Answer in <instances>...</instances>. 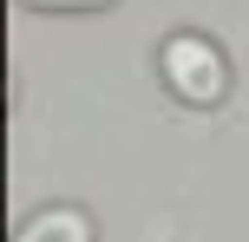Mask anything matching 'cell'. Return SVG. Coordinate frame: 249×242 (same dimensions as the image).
Listing matches in <instances>:
<instances>
[{
	"label": "cell",
	"mask_w": 249,
	"mask_h": 242,
	"mask_svg": "<svg viewBox=\"0 0 249 242\" xmlns=\"http://www.w3.org/2000/svg\"><path fill=\"white\" fill-rule=\"evenodd\" d=\"M158 65H164V85L184 105H223L230 98V59L203 33H171L158 46Z\"/></svg>",
	"instance_id": "1"
},
{
	"label": "cell",
	"mask_w": 249,
	"mask_h": 242,
	"mask_svg": "<svg viewBox=\"0 0 249 242\" xmlns=\"http://www.w3.org/2000/svg\"><path fill=\"white\" fill-rule=\"evenodd\" d=\"M13 242H92V216L72 210V203H53V210H39Z\"/></svg>",
	"instance_id": "2"
},
{
	"label": "cell",
	"mask_w": 249,
	"mask_h": 242,
	"mask_svg": "<svg viewBox=\"0 0 249 242\" xmlns=\"http://www.w3.org/2000/svg\"><path fill=\"white\" fill-rule=\"evenodd\" d=\"M20 7H53L59 13V7H112V0H20Z\"/></svg>",
	"instance_id": "3"
}]
</instances>
